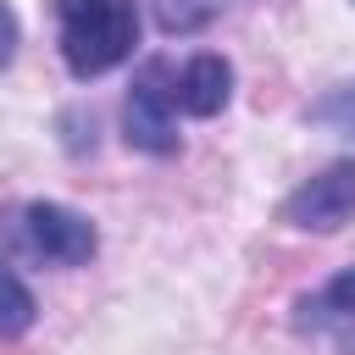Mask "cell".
Listing matches in <instances>:
<instances>
[{"label":"cell","mask_w":355,"mask_h":355,"mask_svg":"<svg viewBox=\"0 0 355 355\" xmlns=\"http://www.w3.org/2000/svg\"><path fill=\"white\" fill-rule=\"evenodd\" d=\"M55 17H61V61L83 83L122 67L139 44L133 0H55Z\"/></svg>","instance_id":"obj_1"},{"label":"cell","mask_w":355,"mask_h":355,"mask_svg":"<svg viewBox=\"0 0 355 355\" xmlns=\"http://www.w3.org/2000/svg\"><path fill=\"white\" fill-rule=\"evenodd\" d=\"M122 139L139 155H178V72H172V61L150 55L133 72V89L122 100Z\"/></svg>","instance_id":"obj_2"},{"label":"cell","mask_w":355,"mask_h":355,"mask_svg":"<svg viewBox=\"0 0 355 355\" xmlns=\"http://www.w3.org/2000/svg\"><path fill=\"white\" fill-rule=\"evenodd\" d=\"M11 233H17V244H22L28 255H39V261H50V266H83V261H94V250H100L94 222H89L83 211L61 205V200H28V205L11 216Z\"/></svg>","instance_id":"obj_3"},{"label":"cell","mask_w":355,"mask_h":355,"mask_svg":"<svg viewBox=\"0 0 355 355\" xmlns=\"http://www.w3.org/2000/svg\"><path fill=\"white\" fill-rule=\"evenodd\" d=\"M355 216V161H333L283 200V222L300 233H338Z\"/></svg>","instance_id":"obj_4"},{"label":"cell","mask_w":355,"mask_h":355,"mask_svg":"<svg viewBox=\"0 0 355 355\" xmlns=\"http://www.w3.org/2000/svg\"><path fill=\"white\" fill-rule=\"evenodd\" d=\"M294 327L300 333H316V338L355 344V266H344L333 283H322L316 294H305L294 305Z\"/></svg>","instance_id":"obj_5"},{"label":"cell","mask_w":355,"mask_h":355,"mask_svg":"<svg viewBox=\"0 0 355 355\" xmlns=\"http://www.w3.org/2000/svg\"><path fill=\"white\" fill-rule=\"evenodd\" d=\"M227 100H233V67H227V55H216V50L189 55L183 72H178V111L216 116V111H227Z\"/></svg>","instance_id":"obj_6"},{"label":"cell","mask_w":355,"mask_h":355,"mask_svg":"<svg viewBox=\"0 0 355 355\" xmlns=\"http://www.w3.org/2000/svg\"><path fill=\"white\" fill-rule=\"evenodd\" d=\"M33 316H39L33 288H28V283L11 272V261H0V338L28 333V327H33Z\"/></svg>","instance_id":"obj_7"},{"label":"cell","mask_w":355,"mask_h":355,"mask_svg":"<svg viewBox=\"0 0 355 355\" xmlns=\"http://www.w3.org/2000/svg\"><path fill=\"white\" fill-rule=\"evenodd\" d=\"M216 11H222V0H155V22L166 33H200Z\"/></svg>","instance_id":"obj_8"},{"label":"cell","mask_w":355,"mask_h":355,"mask_svg":"<svg viewBox=\"0 0 355 355\" xmlns=\"http://www.w3.org/2000/svg\"><path fill=\"white\" fill-rule=\"evenodd\" d=\"M311 122H322V128H333V133L355 139V83H338V89H327V94L311 105Z\"/></svg>","instance_id":"obj_9"},{"label":"cell","mask_w":355,"mask_h":355,"mask_svg":"<svg viewBox=\"0 0 355 355\" xmlns=\"http://www.w3.org/2000/svg\"><path fill=\"white\" fill-rule=\"evenodd\" d=\"M17 39H22V28H17V11L0 0V67H11V55H17Z\"/></svg>","instance_id":"obj_10"}]
</instances>
